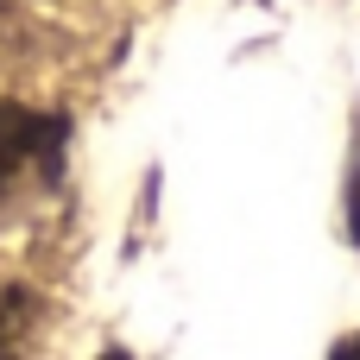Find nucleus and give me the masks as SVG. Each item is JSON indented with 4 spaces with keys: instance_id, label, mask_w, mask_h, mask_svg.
Here are the masks:
<instances>
[{
    "instance_id": "4",
    "label": "nucleus",
    "mask_w": 360,
    "mask_h": 360,
    "mask_svg": "<svg viewBox=\"0 0 360 360\" xmlns=\"http://www.w3.org/2000/svg\"><path fill=\"white\" fill-rule=\"evenodd\" d=\"M354 234H360V171H354Z\"/></svg>"
},
{
    "instance_id": "1",
    "label": "nucleus",
    "mask_w": 360,
    "mask_h": 360,
    "mask_svg": "<svg viewBox=\"0 0 360 360\" xmlns=\"http://www.w3.org/2000/svg\"><path fill=\"white\" fill-rule=\"evenodd\" d=\"M57 158H63V120L0 101V209H13L38 184H51Z\"/></svg>"
},
{
    "instance_id": "2",
    "label": "nucleus",
    "mask_w": 360,
    "mask_h": 360,
    "mask_svg": "<svg viewBox=\"0 0 360 360\" xmlns=\"http://www.w3.org/2000/svg\"><path fill=\"white\" fill-rule=\"evenodd\" d=\"M25 348H32V297L0 291V360H25Z\"/></svg>"
},
{
    "instance_id": "3",
    "label": "nucleus",
    "mask_w": 360,
    "mask_h": 360,
    "mask_svg": "<svg viewBox=\"0 0 360 360\" xmlns=\"http://www.w3.org/2000/svg\"><path fill=\"white\" fill-rule=\"evenodd\" d=\"M329 360H360V335H348V342H342V348H335Z\"/></svg>"
}]
</instances>
